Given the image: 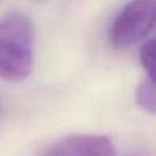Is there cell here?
Listing matches in <instances>:
<instances>
[{"instance_id": "1", "label": "cell", "mask_w": 156, "mask_h": 156, "mask_svg": "<svg viewBox=\"0 0 156 156\" xmlns=\"http://www.w3.org/2000/svg\"><path fill=\"white\" fill-rule=\"evenodd\" d=\"M33 25L19 11H10L0 22V76L8 82H21L33 63Z\"/></svg>"}, {"instance_id": "2", "label": "cell", "mask_w": 156, "mask_h": 156, "mask_svg": "<svg viewBox=\"0 0 156 156\" xmlns=\"http://www.w3.org/2000/svg\"><path fill=\"white\" fill-rule=\"evenodd\" d=\"M156 25V0H132L112 22L110 40L123 49L141 41Z\"/></svg>"}, {"instance_id": "3", "label": "cell", "mask_w": 156, "mask_h": 156, "mask_svg": "<svg viewBox=\"0 0 156 156\" xmlns=\"http://www.w3.org/2000/svg\"><path fill=\"white\" fill-rule=\"evenodd\" d=\"M43 156H115V147L107 136L74 134L55 141Z\"/></svg>"}, {"instance_id": "4", "label": "cell", "mask_w": 156, "mask_h": 156, "mask_svg": "<svg viewBox=\"0 0 156 156\" xmlns=\"http://www.w3.org/2000/svg\"><path fill=\"white\" fill-rule=\"evenodd\" d=\"M136 100L143 110L156 114V81L149 77L144 80L136 90Z\"/></svg>"}, {"instance_id": "5", "label": "cell", "mask_w": 156, "mask_h": 156, "mask_svg": "<svg viewBox=\"0 0 156 156\" xmlns=\"http://www.w3.org/2000/svg\"><path fill=\"white\" fill-rule=\"evenodd\" d=\"M140 62L141 66L145 69L148 77L156 81V38L149 40L141 47Z\"/></svg>"}]
</instances>
